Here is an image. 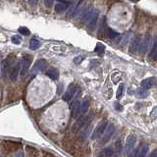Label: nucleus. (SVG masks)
I'll return each mask as SVG.
<instances>
[{"label":"nucleus","instance_id":"nucleus-27","mask_svg":"<svg viewBox=\"0 0 157 157\" xmlns=\"http://www.w3.org/2000/svg\"><path fill=\"white\" fill-rule=\"evenodd\" d=\"M104 155L106 157H110V156H112L113 155V149L111 147H107V148H105L104 150Z\"/></svg>","mask_w":157,"mask_h":157},{"label":"nucleus","instance_id":"nucleus-23","mask_svg":"<svg viewBox=\"0 0 157 157\" xmlns=\"http://www.w3.org/2000/svg\"><path fill=\"white\" fill-rule=\"evenodd\" d=\"M19 32L20 33H22L23 35H29V29L28 28H26V27H20L19 28Z\"/></svg>","mask_w":157,"mask_h":157},{"label":"nucleus","instance_id":"nucleus-7","mask_svg":"<svg viewBox=\"0 0 157 157\" xmlns=\"http://www.w3.org/2000/svg\"><path fill=\"white\" fill-rule=\"evenodd\" d=\"M47 62L44 59H38L35 62V64L32 67V72L38 73V72H43L47 69Z\"/></svg>","mask_w":157,"mask_h":157},{"label":"nucleus","instance_id":"nucleus-10","mask_svg":"<svg viewBox=\"0 0 157 157\" xmlns=\"http://www.w3.org/2000/svg\"><path fill=\"white\" fill-rule=\"evenodd\" d=\"M29 66H31V61H29V59L25 58L22 61V66H21V77L22 78H24V77L27 75V73H28L29 69Z\"/></svg>","mask_w":157,"mask_h":157},{"label":"nucleus","instance_id":"nucleus-11","mask_svg":"<svg viewBox=\"0 0 157 157\" xmlns=\"http://www.w3.org/2000/svg\"><path fill=\"white\" fill-rule=\"evenodd\" d=\"M149 150V146L147 144H142L136 150V157H145L146 154H147Z\"/></svg>","mask_w":157,"mask_h":157},{"label":"nucleus","instance_id":"nucleus-28","mask_svg":"<svg viewBox=\"0 0 157 157\" xmlns=\"http://www.w3.org/2000/svg\"><path fill=\"white\" fill-rule=\"evenodd\" d=\"M53 3H54V0H44V4L47 8H50L53 6Z\"/></svg>","mask_w":157,"mask_h":157},{"label":"nucleus","instance_id":"nucleus-4","mask_svg":"<svg viewBox=\"0 0 157 157\" xmlns=\"http://www.w3.org/2000/svg\"><path fill=\"white\" fill-rule=\"evenodd\" d=\"M80 107H81V103L79 101V97H77L73 100L72 103L70 104V111H71V116L73 118H77L79 116V113H81L80 111Z\"/></svg>","mask_w":157,"mask_h":157},{"label":"nucleus","instance_id":"nucleus-26","mask_svg":"<svg viewBox=\"0 0 157 157\" xmlns=\"http://www.w3.org/2000/svg\"><path fill=\"white\" fill-rule=\"evenodd\" d=\"M150 118H151V120H155V119H157V106L152 109L151 113H150Z\"/></svg>","mask_w":157,"mask_h":157},{"label":"nucleus","instance_id":"nucleus-16","mask_svg":"<svg viewBox=\"0 0 157 157\" xmlns=\"http://www.w3.org/2000/svg\"><path fill=\"white\" fill-rule=\"evenodd\" d=\"M149 43H150V38L149 36H145L144 39L142 41V44H141V52L142 53V54L147 51V49L149 47Z\"/></svg>","mask_w":157,"mask_h":157},{"label":"nucleus","instance_id":"nucleus-21","mask_svg":"<svg viewBox=\"0 0 157 157\" xmlns=\"http://www.w3.org/2000/svg\"><path fill=\"white\" fill-rule=\"evenodd\" d=\"M91 129H92V125L91 124H88V125H86L85 127V130H83V132L82 133V136H83V139H88V135H89V133H91Z\"/></svg>","mask_w":157,"mask_h":157},{"label":"nucleus","instance_id":"nucleus-22","mask_svg":"<svg viewBox=\"0 0 157 157\" xmlns=\"http://www.w3.org/2000/svg\"><path fill=\"white\" fill-rule=\"evenodd\" d=\"M123 91H124V83H120L118 86V89H117V93H116V97L118 99L122 97Z\"/></svg>","mask_w":157,"mask_h":157},{"label":"nucleus","instance_id":"nucleus-12","mask_svg":"<svg viewBox=\"0 0 157 157\" xmlns=\"http://www.w3.org/2000/svg\"><path fill=\"white\" fill-rule=\"evenodd\" d=\"M46 75H47L51 80L57 81L59 78V71H58V69L54 68V67H50L49 69H47V71H46Z\"/></svg>","mask_w":157,"mask_h":157},{"label":"nucleus","instance_id":"nucleus-2","mask_svg":"<svg viewBox=\"0 0 157 157\" xmlns=\"http://www.w3.org/2000/svg\"><path fill=\"white\" fill-rule=\"evenodd\" d=\"M136 135H130L128 138H127L125 146H124V151L126 154H129V153L133 149V147H135V145H136Z\"/></svg>","mask_w":157,"mask_h":157},{"label":"nucleus","instance_id":"nucleus-15","mask_svg":"<svg viewBox=\"0 0 157 157\" xmlns=\"http://www.w3.org/2000/svg\"><path fill=\"white\" fill-rule=\"evenodd\" d=\"M97 19H98V13L97 11H94V13H93L92 17L91 18V20L88 22V27L91 29H93L95 28L96 26V22H97Z\"/></svg>","mask_w":157,"mask_h":157},{"label":"nucleus","instance_id":"nucleus-17","mask_svg":"<svg viewBox=\"0 0 157 157\" xmlns=\"http://www.w3.org/2000/svg\"><path fill=\"white\" fill-rule=\"evenodd\" d=\"M69 5L70 4H69L68 2H60V3H58V4L55 5V11L58 12V13L64 12L65 10L69 7Z\"/></svg>","mask_w":157,"mask_h":157},{"label":"nucleus","instance_id":"nucleus-30","mask_svg":"<svg viewBox=\"0 0 157 157\" xmlns=\"http://www.w3.org/2000/svg\"><path fill=\"white\" fill-rule=\"evenodd\" d=\"M82 60H83V57H77V58L74 59V61H75L76 64H80V63L82 62Z\"/></svg>","mask_w":157,"mask_h":157},{"label":"nucleus","instance_id":"nucleus-1","mask_svg":"<svg viewBox=\"0 0 157 157\" xmlns=\"http://www.w3.org/2000/svg\"><path fill=\"white\" fill-rule=\"evenodd\" d=\"M108 127V121L107 120H103V121H100L98 123V125L96 126V128L93 131L92 135H91V139H98L103 136V133H105L106 129Z\"/></svg>","mask_w":157,"mask_h":157},{"label":"nucleus","instance_id":"nucleus-5","mask_svg":"<svg viewBox=\"0 0 157 157\" xmlns=\"http://www.w3.org/2000/svg\"><path fill=\"white\" fill-rule=\"evenodd\" d=\"M114 132H115V127L113 126L112 124L108 125L105 133H103V136H101V143H102V144H104V143L108 142L110 139H111L112 136L114 135Z\"/></svg>","mask_w":157,"mask_h":157},{"label":"nucleus","instance_id":"nucleus-24","mask_svg":"<svg viewBox=\"0 0 157 157\" xmlns=\"http://www.w3.org/2000/svg\"><path fill=\"white\" fill-rule=\"evenodd\" d=\"M103 50H104V46H103V44H100V43H97V45H96V47L94 49V51L96 53H98V54L101 55Z\"/></svg>","mask_w":157,"mask_h":157},{"label":"nucleus","instance_id":"nucleus-6","mask_svg":"<svg viewBox=\"0 0 157 157\" xmlns=\"http://www.w3.org/2000/svg\"><path fill=\"white\" fill-rule=\"evenodd\" d=\"M77 91H78V86H70L68 89L66 91V92L64 93V95H63V99H64L65 101H71V100L74 98Z\"/></svg>","mask_w":157,"mask_h":157},{"label":"nucleus","instance_id":"nucleus-13","mask_svg":"<svg viewBox=\"0 0 157 157\" xmlns=\"http://www.w3.org/2000/svg\"><path fill=\"white\" fill-rule=\"evenodd\" d=\"M89 107V100L88 97H85L81 102V107H80V111H81L82 115H85L86 112H88Z\"/></svg>","mask_w":157,"mask_h":157},{"label":"nucleus","instance_id":"nucleus-20","mask_svg":"<svg viewBox=\"0 0 157 157\" xmlns=\"http://www.w3.org/2000/svg\"><path fill=\"white\" fill-rule=\"evenodd\" d=\"M149 57L151 58L153 61H157V41H155L154 44H153V47L151 49V52H150Z\"/></svg>","mask_w":157,"mask_h":157},{"label":"nucleus","instance_id":"nucleus-9","mask_svg":"<svg viewBox=\"0 0 157 157\" xmlns=\"http://www.w3.org/2000/svg\"><path fill=\"white\" fill-rule=\"evenodd\" d=\"M156 83H157V81H156V79L154 78V77H150V78H147V79L142 81L141 85H142V88L148 89V88H151L152 86H154L156 85Z\"/></svg>","mask_w":157,"mask_h":157},{"label":"nucleus","instance_id":"nucleus-29","mask_svg":"<svg viewBox=\"0 0 157 157\" xmlns=\"http://www.w3.org/2000/svg\"><path fill=\"white\" fill-rule=\"evenodd\" d=\"M114 106H115V109L117 110V111H123V106H122L121 104H120V103L115 102Z\"/></svg>","mask_w":157,"mask_h":157},{"label":"nucleus","instance_id":"nucleus-14","mask_svg":"<svg viewBox=\"0 0 157 157\" xmlns=\"http://www.w3.org/2000/svg\"><path fill=\"white\" fill-rule=\"evenodd\" d=\"M136 97L138 98H142V99H143V98H146L147 96L149 95V92H148V91L146 88H138L136 89Z\"/></svg>","mask_w":157,"mask_h":157},{"label":"nucleus","instance_id":"nucleus-18","mask_svg":"<svg viewBox=\"0 0 157 157\" xmlns=\"http://www.w3.org/2000/svg\"><path fill=\"white\" fill-rule=\"evenodd\" d=\"M41 43L39 41H38V39L32 38L31 41H29V48H31L32 50L38 49L39 47H41Z\"/></svg>","mask_w":157,"mask_h":157},{"label":"nucleus","instance_id":"nucleus-19","mask_svg":"<svg viewBox=\"0 0 157 157\" xmlns=\"http://www.w3.org/2000/svg\"><path fill=\"white\" fill-rule=\"evenodd\" d=\"M105 35H106V36H107V38H111V39H114V38H118V36H119L118 33L115 32L112 29H109V28H107V29H105Z\"/></svg>","mask_w":157,"mask_h":157},{"label":"nucleus","instance_id":"nucleus-31","mask_svg":"<svg viewBox=\"0 0 157 157\" xmlns=\"http://www.w3.org/2000/svg\"><path fill=\"white\" fill-rule=\"evenodd\" d=\"M150 157H157V149L154 150V151L151 153V155H150Z\"/></svg>","mask_w":157,"mask_h":157},{"label":"nucleus","instance_id":"nucleus-25","mask_svg":"<svg viewBox=\"0 0 157 157\" xmlns=\"http://www.w3.org/2000/svg\"><path fill=\"white\" fill-rule=\"evenodd\" d=\"M11 41L14 43V44H20L21 41H22V38H20L19 35H14V36H12Z\"/></svg>","mask_w":157,"mask_h":157},{"label":"nucleus","instance_id":"nucleus-3","mask_svg":"<svg viewBox=\"0 0 157 157\" xmlns=\"http://www.w3.org/2000/svg\"><path fill=\"white\" fill-rule=\"evenodd\" d=\"M141 44H142V39L139 36H136L135 38L132 39L131 43L129 46V52L131 54H136L139 50H141Z\"/></svg>","mask_w":157,"mask_h":157},{"label":"nucleus","instance_id":"nucleus-8","mask_svg":"<svg viewBox=\"0 0 157 157\" xmlns=\"http://www.w3.org/2000/svg\"><path fill=\"white\" fill-rule=\"evenodd\" d=\"M20 73H21V65H20V63H17V64L15 66H13L11 70H10V80H11L12 82H16Z\"/></svg>","mask_w":157,"mask_h":157}]
</instances>
